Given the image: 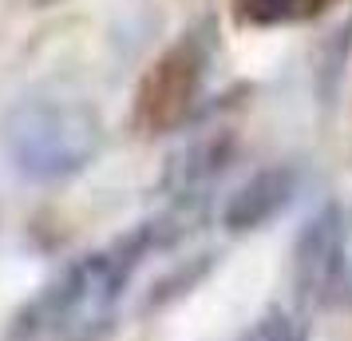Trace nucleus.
<instances>
[{
  "label": "nucleus",
  "instance_id": "1",
  "mask_svg": "<svg viewBox=\"0 0 352 341\" xmlns=\"http://www.w3.org/2000/svg\"><path fill=\"white\" fill-rule=\"evenodd\" d=\"M170 238L175 227L159 218L76 258L24 306L16 318V341H99L115 325L143 262L170 246Z\"/></svg>",
  "mask_w": 352,
  "mask_h": 341
},
{
  "label": "nucleus",
  "instance_id": "4",
  "mask_svg": "<svg viewBox=\"0 0 352 341\" xmlns=\"http://www.w3.org/2000/svg\"><path fill=\"white\" fill-rule=\"evenodd\" d=\"M206 72V48L186 36L178 40L175 48L162 56L155 72L146 76L143 92H139V119L146 131H166L175 127L182 115L190 112L194 96H198V83Z\"/></svg>",
  "mask_w": 352,
  "mask_h": 341
},
{
  "label": "nucleus",
  "instance_id": "3",
  "mask_svg": "<svg viewBox=\"0 0 352 341\" xmlns=\"http://www.w3.org/2000/svg\"><path fill=\"white\" fill-rule=\"evenodd\" d=\"M297 286L317 302L352 306V198L333 203L297 242Z\"/></svg>",
  "mask_w": 352,
  "mask_h": 341
},
{
  "label": "nucleus",
  "instance_id": "6",
  "mask_svg": "<svg viewBox=\"0 0 352 341\" xmlns=\"http://www.w3.org/2000/svg\"><path fill=\"white\" fill-rule=\"evenodd\" d=\"M238 20L254 28H281V24H301L329 8V0H234Z\"/></svg>",
  "mask_w": 352,
  "mask_h": 341
},
{
  "label": "nucleus",
  "instance_id": "5",
  "mask_svg": "<svg viewBox=\"0 0 352 341\" xmlns=\"http://www.w3.org/2000/svg\"><path fill=\"white\" fill-rule=\"evenodd\" d=\"M293 195V175L289 171H265V175H257L254 183H245L238 195L230 198V207H226V223L230 227H257V223H265L273 211H281Z\"/></svg>",
  "mask_w": 352,
  "mask_h": 341
},
{
  "label": "nucleus",
  "instance_id": "7",
  "mask_svg": "<svg viewBox=\"0 0 352 341\" xmlns=\"http://www.w3.org/2000/svg\"><path fill=\"white\" fill-rule=\"evenodd\" d=\"M250 341H305V325L293 313H285V309H273V313H265L254 325Z\"/></svg>",
  "mask_w": 352,
  "mask_h": 341
},
{
  "label": "nucleus",
  "instance_id": "2",
  "mask_svg": "<svg viewBox=\"0 0 352 341\" xmlns=\"http://www.w3.org/2000/svg\"><path fill=\"white\" fill-rule=\"evenodd\" d=\"M103 147V119L87 99L60 92L20 96L0 112V159L36 187L83 175Z\"/></svg>",
  "mask_w": 352,
  "mask_h": 341
}]
</instances>
